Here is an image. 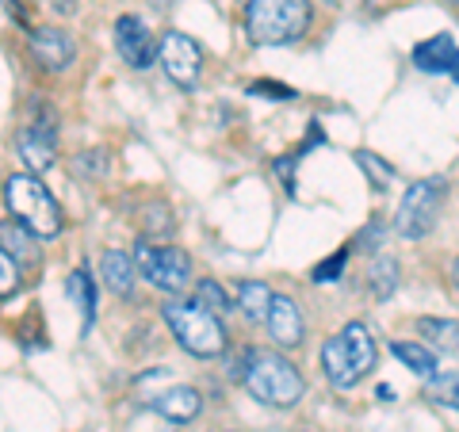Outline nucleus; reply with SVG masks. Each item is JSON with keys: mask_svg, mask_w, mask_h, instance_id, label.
<instances>
[{"mask_svg": "<svg viewBox=\"0 0 459 432\" xmlns=\"http://www.w3.org/2000/svg\"><path fill=\"white\" fill-rule=\"evenodd\" d=\"M4 203L16 226H23L27 234L35 238L62 234V207H57V199L47 192V184L35 172H12L4 180Z\"/></svg>", "mask_w": 459, "mask_h": 432, "instance_id": "f257e3e1", "label": "nucleus"}, {"mask_svg": "<svg viewBox=\"0 0 459 432\" xmlns=\"http://www.w3.org/2000/svg\"><path fill=\"white\" fill-rule=\"evenodd\" d=\"M371 367H376V341H371L368 325L360 322H349L337 337H329L322 344V371L337 391L356 386Z\"/></svg>", "mask_w": 459, "mask_h": 432, "instance_id": "f03ea898", "label": "nucleus"}, {"mask_svg": "<svg viewBox=\"0 0 459 432\" xmlns=\"http://www.w3.org/2000/svg\"><path fill=\"white\" fill-rule=\"evenodd\" d=\"M307 0H249L246 4V31L256 47H291L307 35Z\"/></svg>", "mask_w": 459, "mask_h": 432, "instance_id": "7ed1b4c3", "label": "nucleus"}, {"mask_svg": "<svg viewBox=\"0 0 459 432\" xmlns=\"http://www.w3.org/2000/svg\"><path fill=\"white\" fill-rule=\"evenodd\" d=\"M165 325L172 329V337L180 341L184 352H192L199 359H211V356H222L226 352V329L219 322V314L204 310L199 302H184V298H169L165 307Z\"/></svg>", "mask_w": 459, "mask_h": 432, "instance_id": "20e7f679", "label": "nucleus"}, {"mask_svg": "<svg viewBox=\"0 0 459 432\" xmlns=\"http://www.w3.org/2000/svg\"><path fill=\"white\" fill-rule=\"evenodd\" d=\"M246 391L264 402V406H276L287 410L303 398L307 383L299 376V367L291 359H283L276 352H253V364H249V376H246Z\"/></svg>", "mask_w": 459, "mask_h": 432, "instance_id": "39448f33", "label": "nucleus"}, {"mask_svg": "<svg viewBox=\"0 0 459 432\" xmlns=\"http://www.w3.org/2000/svg\"><path fill=\"white\" fill-rule=\"evenodd\" d=\"M444 195H448V184H444V177H429V180L413 184V188L402 195L398 214H394L398 238H406V241L425 238L429 229L437 226V214H440Z\"/></svg>", "mask_w": 459, "mask_h": 432, "instance_id": "423d86ee", "label": "nucleus"}, {"mask_svg": "<svg viewBox=\"0 0 459 432\" xmlns=\"http://www.w3.org/2000/svg\"><path fill=\"white\" fill-rule=\"evenodd\" d=\"M134 264L146 276L157 291L180 295L184 287L192 283V261L188 253L177 249V245H153V241H138L134 249Z\"/></svg>", "mask_w": 459, "mask_h": 432, "instance_id": "0eeeda50", "label": "nucleus"}, {"mask_svg": "<svg viewBox=\"0 0 459 432\" xmlns=\"http://www.w3.org/2000/svg\"><path fill=\"white\" fill-rule=\"evenodd\" d=\"M157 65L165 69V77L180 89H195L199 73H204V50L195 47V39L184 31H165L157 42Z\"/></svg>", "mask_w": 459, "mask_h": 432, "instance_id": "6e6552de", "label": "nucleus"}, {"mask_svg": "<svg viewBox=\"0 0 459 432\" xmlns=\"http://www.w3.org/2000/svg\"><path fill=\"white\" fill-rule=\"evenodd\" d=\"M115 47H119V54L126 57V65H134V69H150L157 62V47H153V39L146 31V23H142L138 16L115 20Z\"/></svg>", "mask_w": 459, "mask_h": 432, "instance_id": "1a4fd4ad", "label": "nucleus"}, {"mask_svg": "<svg viewBox=\"0 0 459 432\" xmlns=\"http://www.w3.org/2000/svg\"><path fill=\"white\" fill-rule=\"evenodd\" d=\"M268 333L272 341L280 344V349H299L307 337V322H303V314H299V307L287 295H276L272 298V310H268Z\"/></svg>", "mask_w": 459, "mask_h": 432, "instance_id": "9d476101", "label": "nucleus"}, {"mask_svg": "<svg viewBox=\"0 0 459 432\" xmlns=\"http://www.w3.org/2000/svg\"><path fill=\"white\" fill-rule=\"evenodd\" d=\"M31 54L39 65L65 69L77 57V42H74V35H65L62 27H39V31H31Z\"/></svg>", "mask_w": 459, "mask_h": 432, "instance_id": "9b49d317", "label": "nucleus"}, {"mask_svg": "<svg viewBox=\"0 0 459 432\" xmlns=\"http://www.w3.org/2000/svg\"><path fill=\"white\" fill-rule=\"evenodd\" d=\"M16 150L27 161V168H50L54 153H57V138L50 123H27L16 134Z\"/></svg>", "mask_w": 459, "mask_h": 432, "instance_id": "f8f14e48", "label": "nucleus"}, {"mask_svg": "<svg viewBox=\"0 0 459 432\" xmlns=\"http://www.w3.org/2000/svg\"><path fill=\"white\" fill-rule=\"evenodd\" d=\"M413 65L421 69V73H455L459 65V47L452 35H433L413 47Z\"/></svg>", "mask_w": 459, "mask_h": 432, "instance_id": "ddd939ff", "label": "nucleus"}, {"mask_svg": "<svg viewBox=\"0 0 459 432\" xmlns=\"http://www.w3.org/2000/svg\"><path fill=\"white\" fill-rule=\"evenodd\" d=\"M150 406L169 417V421H177V425H188L199 417V406H204V398H199V391H192V386H169L165 394H157Z\"/></svg>", "mask_w": 459, "mask_h": 432, "instance_id": "4468645a", "label": "nucleus"}, {"mask_svg": "<svg viewBox=\"0 0 459 432\" xmlns=\"http://www.w3.org/2000/svg\"><path fill=\"white\" fill-rule=\"evenodd\" d=\"M134 256H126L119 249H108L104 256H100V272H104V280L115 295H123V298H131L134 295Z\"/></svg>", "mask_w": 459, "mask_h": 432, "instance_id": "2eb2a0df", "label": "nucleus"}, {"mask_svg": "<svg viewBox=\"0 0 459 432\" xmlns=\"http://www.w3.org/2000/svg\"><path fill=\"white\" fill-rule=\"evenodd\" d=\"M272 295L264 280H246L238 283V310L246 314L249 322H268V310H272Z\"/></svg>", "mask_w": 459, "mask_h": 432, "instance_id": "dca6fc26", "label": "nucleus"}, {"mask_svg": "<svg viewBox=\"0 0 459 432\" xmlns=\"http://www.w3.org/2000/svg\"><path fill=\"white\" fill-rule=\"evenodd\" d=\"M418 337L433 344L437 352H459V322L452 318H421Z\"/></svg>", "mask_w": 459, "mask_h": 432, "instance_id": "f3484780", "label": "nucleus"}, {"mask_svg": "<svg viewBox=\"0 0 459 432\" xmlns=\"http://www.w3.org/2000/svg\"><path fill=\"white\" fill-rule=\"evenodd\" d=\"M391 352H394L410 371H418V376H437V356L429 352L421 341H394Z\"/></svg>", "mask_w": 459, "mask_h": 432, "instance_id": "a211bd4d", "label": "nucleus"}, {"mask_svg": "<svg viewBox=\"0 0 459 432\" xmlns=\"http://www.w3.org/2000/svg\"><path fill=\"white\" fill-rule=\"evenodd\" d=\"M65 291H69V298H74L77 307H81V314H84V329H89L92 318H96V283L89 280V272H69Z\"/></svg>", "mask_w": 459, "mask_h": 432, "instance_id": "6ab92c4d", "label": "nucleus"}, {"mask_svg": "<svg viewBox=\"0 0 459 432\" xmlns=\"http://www.w3.org/2000/svg\"><path fill=\"white\" fill-rule=\"evenodd\" d=\"M368 283H371V295L376 298H391L398 287V264L391 256H376V261L368 264Z\"/></svg>", "mask_w": 459, "mask_h": 432, "instance_id": "aec40b11", "label": "nucleus"}, {"mask_svg": "<svg viewBox=\"0 0 459 432\" xmlns=\"http://www.w3.org/2000/svg\"><path fill=\"white\" fill-rule=\"evenodd\" d=\"M425 394L433 398L437 406L459 410V371H437V376H429Z\"/></svg>", "mask_w": 459, "mask_h": 432, "instance_id": "412c9836", "label": "nucleus"}, {"mask_svg": "<svg viewBox=\"0 0 459 432\" xmlns=\"http://www.w3.org/2000/svg\"><path fill=\"white\" fill-rule=\"evenodd\" d=\"M195 302L204 310H211V314H230V295L222 291V283L219 280H199V287H195Z\"/></svg>", "mask_w": 459, "mask_h": 432, "instance_id": "4be33fe9", "label": "nucleus"}, {"mask_svg": "<svg viewBox=\"0 0 459 432\" xmlns=\"http://www.w3.org/2000/svg\"><path fill=\"white\" fill-rule=\"evenodd\" d=\"M349 249L352 245H344V249H337L329 261H322L318 268H314V283H337L341 272H344V261H349Z\"/></svg>", "mask_w": 459, "mask_h": 432, "instance_id": "5701e85b", "label": "nucleus"}, {"mask_svg": "<svg viewBox=\"0 0 459 432\" xmlns=\"http://www.w3.org/2000/svg\"><path fill=\"white\" fill-rule=\"evenodd\" d=\"M146 214H150V222H142V234H146V238H161V234H169V229H172V211L165 203L146 207Z\"/></svg>", "mask_w": 459, "mask_h": 432, "instance_id": "b1692460", "label": "nucleus"}, {"mask_svg": "<svg viewBox=\"0 0 459 432\" xmlns=\"http://www.w3.org/2000/svg\"><path fill=\"white\" fill-rule=\"evenodd\" d=\"M0 280H4V283H0V298H12V295H16V287H20V268H16V256H12L8 249L4 253H0Z\"/></svg>", "mask_w": 459, "mask_h": 432, "instance_id": "393cba45", "label": "nucleus"}, {"mask_svg": "<svg viewBox=\"0 0 459 432\" xmlns=\"http://www.w3.org/2000/svg\"><path fill=\"white\" fill-rule=\"evenodd\" d=\"M356 161L368 168V177H371V184H376V188H383L386 180H394V168H391V165H379V161H376V153L360 150V153H356Z\"/></svg>", "mask_w": 459, "mask_h": 432, "instance_id": "a878e982", "label": "nucleus"}, {"mask_svg": "<svg viewBox=\"0 0 459 432\" xmlns=\"http://www.w3.org/2000/svg\"><path fill=\"white\" fill-rule=\"evenodd\" d=\"M383 234H386V226H383V219H371L364 229H360V238H356V249H364V253H371V249H383Z\"/></svg>", "mask_w": 459, "mask_h": 432, "instance_id": "bb28decb", "label": "nucleus"}, {"mask_svg": "<svg viewBox=\"0 0 459 432\" xmlns=\"http://www.w3.org/2000/svg\"><path fill=\"white\" fill-rule=\"evenodd\" d=\"M108 168V161H104V153H81V157H74V172H104Z\"/></svg>", "mask_w": 459, "mask_h": 432, "instance_id": "cd10ccee", "label": "nucleus"}, {"mask_svg": "<svg viewBox=\"0 0 459 432\" xmlns=\"http://www.w3.org/2000/svg\"><path fill=\"white\" fill-rule=\"evenodd\" d=\"M249 92H256V96L268 92L272 99H295V89H287V84H276V81H256Z\"/></svg>", "mask_w": 459, "mask_h": 432, "instance_id": "c85d7f7f", "label": "nucleus"}, {"mask_svg": "<svg viewBox=\"0 0 459 432\" xmlns=\"http://www.w3.org/2000/svg\"><path fill=\"white\" fill-rule=\"evenodd\" d=\"M0 234H4V245H8V253H12V249H16V253L23 249V238H16V229H12L8 222H4V229H0Z\"/></svg>", "mask_w": 459, "mask_h": 432, "instance_id": "c756f323", "label": "nucleus"}, {"mask_svg": "<svg viewBox=\"0 0 459 432\" xmlns=\"http://www.w3.org/2000/svg\"><path fill=\"white\" fill-rule=\"evenodd\" d=\"M452 283H455V291H459V256H455V264H452Z\"/></svg>", "mask_w": 459, "mask_h": 432, "instance_id": "7c9ffc66", "label": "nucleus"}, {"mask_svg": "<svg viewBox=\"0 0 459 432\" xmlns=\"http://www.w3.org/2000/svg\"><path fill=\"white\" fill-rule=\"evenodd\" d=\"M452 77H455V81H459V65H455V73H452Z\"/></svg>", "mask_w": 459, "mask_h": 432, "instance_id": "2f4dec72", "label": "nucleus"}]
</instances>
